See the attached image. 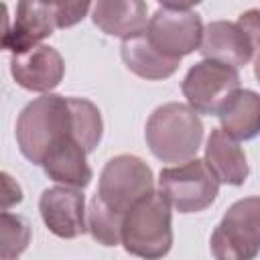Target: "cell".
I'll list each match as a JSON object with an SVG mask.
<instances>
[{
  "instance_id": "cell-15",
  "label": "cell",
  "mask_w": 260,
  "mask_h": 260,
  "mask_svg": "<svg viewBox=\"0 0 260 260\" xmlns=\"http://www.w3.org/2000/svg\"><path fill=\"white\" fill-rule=\"evenodd\" d=\"M91 18L102 32L128 39L146 28L148 6L146 0H95Z\"/></svg>"
},
{
  "instance_id": "cell-8",
  "label": "cell",
  "mask_w": 260,
  "mask_h": 260,
  "mask_svg": "<svg viewBox=\"0 0 260 260\" xmlns=\"http://www.w3.org/2000/svg\"><path fill=\"white\" fill-rule=\"evenodd\" d=\"M203 28L197 12L162 6L148 18L146 35L162 55L181 61L201 47Z\"/></svg>"
},
{
  "instance_id": "cell-2",
  "label": "cell",
  "mask_w": 260,
  "mask_h": 260,
  "mask_svg": "<svg viewBox=\"0 0 260 260\" xmlns=\"http://www.w3.org/2000/svg\"><path fill=\"white\" fill-rule=\"evenodd\" d=\"M16 142L26 160L41 165L45 154L65 136H73L69 98L57 93H45L18 114Z\"/></svg>"
},
{
  "instance_id": "cell-11",
  "label": "cell",
  "mask_w": 260,
  "mask_h": 260,
  "mask_svg": "<svg viewBox=\"0 0 260 260\" xmlns=\"http://www.w3.org/2000/svg\"><path fill=\"white\" fill-rule=\"evenodd\" d=\"M57 16L53 2L49 0H18L14 22L6 26L2 37V47L10 53H20L30 47L41 45L47 37L55 32Z\"/></svg>"
},
{
  "instance_id": "cell-1",
  "label": "cell",
  "mask_w": 260,
  "mask_h": 260,
  "mask_svg": "<svg viewBox=\"0 0 260 260\" xmlns=\"http://www.w3.org/2000/svg\"><path fill=\"white\" fill-rule=\"evenodd\" d=\"M144 138L158 160L179 165L195 158L203 140V124L189 104L169 102L150 114Z\"/></svg>"
},
{
  "instance_id": "cell-17",
  "label": "cell",
  "mask_w": 260,
  "mask_h": 260,
  "mask_svg": "<svg viewBox=\"0 0 260 260\" xmlns=\"http://www.w3.org/2000/svg\"><path fill=\"white\" fill-rule=\"evenodd\" d=\"M221 128L236 140H252L260 134V95L252 89H236L217 112Z\"/></svg>"
},
{
  "instance_id": "cell-7",
  "label": "cell",
  "mask_w": 260,
  "mask_h": 260,
  "mask_svg": "<svg viewBox=\"0 0 260 260\" xmlns=\"http://www.w3.org/2000/svg\"><path fill=\"white\" fill-rule=\"evenodd\" d=\"M181 89L187 98V104L197 114L217 116L225 100L236 89H240V75L232 65L203 59L187 71Z\"/></svg>"
},
{
  "instance_id": "cell-3",
  "label": "cell",
  "mask_w": 260,
  "mask_h": 260,
  "mask_svg": "<svg viewBox=\"0 0 260 260\" xmlns=\"http://www.w3.org/2000/svg\"><path fill=\"white\" fill-rule=\"evenodd\" d=\"M122 246L140 258H162L173 246V213L169 199L158 191L130 207L122 223Z\"/></svg>"
},
{
  "instance_id": "cell-5",
  "label": "cell",
  "mask_w": 260,
  "mask_h": 260,
  "mask_svg": "<svg viewBox=\"0 0 260 260\" xmlns=\"http://www.w3.org/2000/svg\"><path fill=\"white\" fill-rule=\"evenodd\" d=\"M158 191L179 213H199L215 201L219 181L205 160L191 158L162 169L158 175Z\"/></svg>"
},
{
  "instance_id": "cell-20",
  "label": "cell",
  "mask_w": 260,
  "mask_h": 260,
  "mask_svg": "<svg viewBox=\"0 0 260 260\" xmlns=\"http://www.w3.org/2000/svg\"><path fill=\"white\" fill-rule=\"evenodd\" d=\"M30 242V225L24 217L14 215L10 211H2L0 215V256L4 260L18 258Z\"/></svg>"
},
{
  "instance_id": "cell-26",
  "label": "cell",
  "mask_w": 260,
  "mask_h": 260,
  "mask_svg": "<svg viewBox=\"0 0 260 260\" xmlns=\"http://www.w3.org/2000/svg\"><path fill=\"white\" fill-rule=\"evenodd\" d=\"M49 2H53V0H49Z\"/></svg>"
},
{
  "instance_id": "cell-14",
  "label": "cell",
  "mask_w": 260,
  "mask_h": 260,
  "mask_svg": "<svg viewBox=\"0 0 260 260\" xmlns=\"http://www.w3.org/2000/svg\"><path fill=\"white\" fill-rule=\"evenodd\" d=\"M211 173L217 177L219 183L225 185H244L248 179V160L244 148L238 144L234 136H230L223 128L211 130L207 144H205V158Z\"/></svg>"
},
{
  "instance_id": "cell-24",
  "label": "cell",
  "mask_w": 260,
  "mask_h": 260,
  "mask_svg": "<svg viewBox=\"0 0 260 260\" xmlns=\"http://www.w3.org/2000/svg\"><path fill=\"white\" fill-rule=\"evenodd\" d=\"M162 6L167 8H183V10H189L193 6H197L201 0H158Z\"/></svg>"
},
{
  "instance_id": "cell-4",
  "label": "cell",
  "mask_w": 260,
  "mask_h": 260,
  "mask_svg": "<svg viewBox=\"0 0 260 260\" xmlns=\"http://www.w3.org/2000/svg\"><path fill=\"white\" fill-rule=\"evenodd\" d=\"M209 250L217 260H250L260 252V197L230 205L211 234Z\"/></svg>"
},
{
  "instance_id": "cell-18",
  "label": "cell",
  "mask_w": 260,
  "mask_h": 260,
  "mask_svg": "<svg viewBox=\"0 0 260 260\" xmlns=\"http://www.w3.org/2000/svg\"><path fill=\"white\" fill-rule=\"evenodd\" d=\"M69 108H71L73 138L87 152H93L104 132V122H102V114L98 106L83 98H69Z\"/></svg>"
},
{
  "instance_id": "cell-16",
  "label": "cell",
  "mask_w": 260,
  "mask_h": 260,
  "mask_svg": "<svg viewBox=\"0 0 260 260\" xmlns=\"http://www.w3.org/2000/svg\"><path fill=\"white\" fill-rule=\"evenodd\" d=\"M122 61L124 65L138 77L148 79V81H158V79H167L171 77L177 69L181 61L169 59L167 55H162L148 39L146 28L142 32H136L128 39L122 41Z\"/></svg>"
},
{
  "instance_id": "cell-21",
  "label": "cell",
  "mask_w": 260,
  "mask_h": 260,
  "mask_svg": "<svg viewBox=\"0 0 260 260\" xmlns=\"http://www.w3.org/2000/svg\"><path fill=\"white\" fill-rule=\"evenodd\" d=\"M89 6H91V0H53L57 26L59 28L75 26L79 20H83Z\"/></svg>"
},
{
  "instance_id": "cell-25",
  "label": "cell",
  "mask_w": 260,
  "mask_h": 260,
  "mask_svg": "<svg viewBox=\"0 0 260 260\" xmlns=\"http://www.w3.org/2000/svg\"><path fill=\"white\" fill-rule=\"evenodd\" d=\"M254 75H256V79H258V83H260V51H258L256 57H254Z\"/></svg>"
},
{
  "instance_id": "cell-19",
  "label": "cell",
  "mask_w": 260,
  "mask_h": 260,
  "mask_svg": "<svg viewBox=\"0 0 260 260\" xmlns=\"http://www.w3.org/2000/svg\"><path fill=\"white\" fill-rule=\"evenodd\" d=\"M122 223L124 215L112 211L100 197L93 195L87 209V230L91 238L102 246L122 244Z\"/></svg>"
},
{
  "instance_id": "cell-9",
  "label": "cell",
  "mask_w": 260,
  "mask_h": 260,
  "mask_svg": "<svg viewBox=\"0 0 260 260\" xmlns=\"http://www.w3.org/2000/svg\"><path fill=\"white\" fill-rule=\"evenodd\" d=\"M39 211L47 230L57 238L73 240L83 236L87 230L85 199L81 189L67 185L45 189L39 199Z\"/></svg>"
},
{
  "instance_id": "cell-12",
  "label": "cell",
  "mask_w": 260,
  "mask_h": 260,
  "mask_svg": "<svg viewBox=\"0 0 260 260\" xmlns=\"http://www.w3.org/2000/svg\"><path fill=\"white\" fill-rule=\"evenodd\" d=\"M199 51L205 59L225 63L236 69L248 65L250 59L254 57V49L246 32L240 28L238 22H228V20H215L203 28Z\"/></svg>"
},
{
  "instance_id": "cell-6",
  "label": "cell",
  "mask_w": 260,
  "mask_h": 260,
  "mask_svg": "<svg viewBox=\"0 0 260 260\" xmlns=\"http://www.w3.org/2000/svg\"><path fill=\"white\" fill-rule=\"evenodd\" d=\"M154 191L150 167L134 154H118L106 162L100 175L95 197L112 211L126 215L134 203Z\"/></svg>"
},
{
  "instance_id": "cell-10",
  "label": "cell",
  "mask_w": 260,
  "mask_h": 260,
  "mask_svg": "<svg viewBox=\"0 0 260 260\" xmlns=\"http://www.w3.org/2000/svg\"><path fill=\"white\" fill-rule=\"evenodd\" d=\"M10 73L14 81L39 93H49L55 89L65 75V61L61 53L49 45H37L10 57Z\"/></svg>"
},
{
  "instance_id": "cell-13",
  "label": "cell",
  "mask_w": 260,
  "mask_h": 260,
  "mask_svg": "<svg viewBox=\"0 0 260 260\" xmlns=\"http://www.w3.org/2000/svg\"><path fill=\"white\" fill-rule=\"evenodd\" d=\"M87 154L89 152L73 136H65L45 154L41 167L51 181L75 189H85L91 181Z\"/></svg>"
},
{
  "instance_id": "cell-23",
  "label": "cell",
  "mask_w": 260,
  "mask_h": 260,
  "mask_svg": "<svg viewBox=\"0 0 260 260\" xmlns=\"http://www.w3.org/2000/svg\"><path fill=\"white\" fill-rule=\"evenodd\" d=\"M0 177H2V211H8V207L22 201V189L8 173H2Z\"/></svg>"
},
{
  "instance_id": "cell-22",
  "label": "cell",
  "mask_w": 260,
  "mask_h": 260,
  "mask_svg": "<svg viewBox=\"0 0 260 260\" xmlns=\"http://www.w3.org/2000/svg\"><path fill=\"white\" fill-rule=\"evenodd\" d=\"M238 24L246 32V37L254 49V55H256L260 51V10L252 8V10L242 12L238 18Z\"/></svg>"
}]
</instances>
